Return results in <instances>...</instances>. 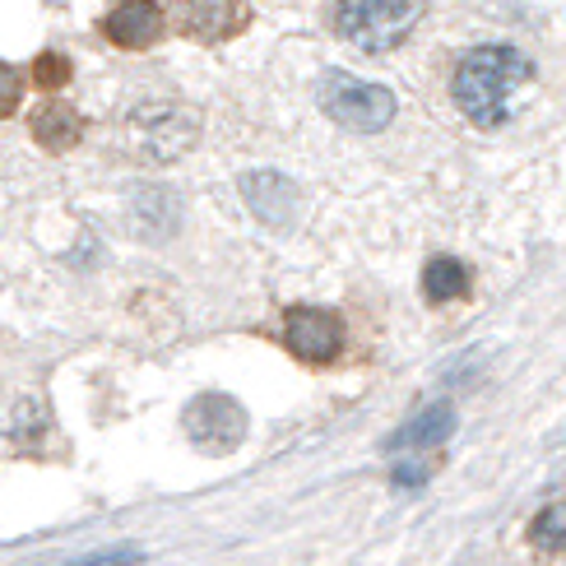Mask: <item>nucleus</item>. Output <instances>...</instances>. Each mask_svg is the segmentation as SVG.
Wrapping results in <instances>:
<instances>
[{
    "instance_id": "nucleus-12",
    "label": "nucleus",
    "mask_w": 566,
    "mask_h": 566,
    "mask_svg": "<svg viewBox=\"0 0 566 566\" xmlns=\"http://www.w3.org/2000/svg\"><path fill=\"white\" fill-rule=\"evenodd\" d=\"M469 293V270L455 261V255H437V261L422 270V297L446 306V302H455Z\"/></svg>"
},
{
    "instance_id": "nucleus-16",
    "label": "nucleus",
    "mask_w": 566,
    "mask_h": 566,
    "mask_svg": "<svg viewBox=\"0 0 566 566\" xmlns=\"http://www.w3.org/2000/svg\"><path fill=\"white\" fill-rule=\"evenodd\" d=\"M432 474V460H405V464H395V488H418V483H428Z\"/></svg>"
},
{
    "instance_id": "nucleus-6",
    "label": "nucleus",
    "mask_w": 566,
    "mask_h": 566,
    "mask_svg": "<svg viewBox=\"0 0 566 566\" xmlns=\"http://www.w3.org/2000/svg\"><path fill=\"white\" fill-rule=\"evenodd\" d=\"M186 432H191L200 451H232L247 432V413L228 395H200L186 409Z\"/></svg>"
},
{
    "instance_id": "nucleus-1",
    "label": "nucleus",
    "mask_w": 566,
    "mask_h": 566,
    "mask_svg": "<svg viewBox=\"0 0 566 566\" xmlns=\"http://www.w3.org/2000/svg\"><path fill=\"white\" fill-rule=\"evenodd\" d=\"M530 80H534V61L521 46L483 42L460 56L455 75H451V98L474 126L497 130L502 122H511L515 98H521V88Z\"/></svg>"
},
{
    "instance_id": "nucleus-5",
    "label": "nucleus",
    "mask_w": 566,
    "mask_h": 566,
    "mask_svg": "<svg viewBox=\"0 0 566 566\" xmlns=\"http://www.w3.org/2000/svg\"><path fill=\"white\" fill-rule=\"evenodd\" d=\"M283 339H289V348L297 353L302 363H335L339 348H344V325L339 316L321 312V306H293L289 316H283Z\"/></svg>"
},
{
    "instance_id": "nucleus-7",
    "label": "nucleus",
    "mask_w": 566,
    "mask_h": 566,
    "mask_svg": "<svg viewBox=\"0 0 566 566\" xmlns=\"http://www.w3.org/2000/svg\"><path fill=\"white\" fill-rule=\"evenodd\" d=\"M251 23V10L242 0H186L177 10V29L196 42H228Z\"/></svg>"
},
{
    "instance_id": "nucleus-15",
    "label": "nucleus",
    "mask_w": 566,
    "mask_h": 566,
    "mask_svg": "<svg viewBox=\"0 0 566 566\" xmlns=\"http://www.w3.org/2000/svg\"><path fill=\"white\" fill-rule=\"evenodd\" d=\"M33 80H38L42 88H61V84L70 80V61H61V56H42V61L33 65Z\"/></svg>"
},
{
    "instance_id": "nucleus-2",
    "label": "nucleus",
    "mask_w": 566,
    "mask_h": 566,
    "mask_svg": "<svg viewBox=\"0 0 566 566\" xmlns=\"http://www.w3.org/2000/svg\"><path fill=\"white\" fill-rule=\"evenodd\" d=\"M422 19V0H335L329 23L335 33L367 56H386L405 42Z\"/></svg>"
},
{
    "instance_id": "nucleus-13",
    "label": "nucleus",
    "mask_w": 566,
    "mask_h": 566,
    "mask_svg": "<svg viewBox=\"0 0 566 566\" xmlns=\"http://www.w3.org/2000/svg\"><path fill=\"white\" fill-rule=\"evenodd\" d=\"M530 544L544 553V557H562L566 553V502H553L534 515L530 525Z\"/></svg>"
},
{
    "instance_id": "nucleus-10",
    "label": "nucleus",
    "mask_w": 566,
    "mask_h": 566,
    "mask_svg": "<svg viewBox=\"0 0 566 566\" xmlns=\"http://www.w3.org/2000/svg\"><path fill=\"white\" fill-rule=\"evenodd\" d=\"M247 205L255 209V219H265L270 228H283L293 219V186L283 181L279 172H255L242 181Z\"/></svg>"
},
{
    "instance_id": "nucleus-8",
    "label": "nucleus",
    "mask_w": 566,
    "mask_h": 566,
    "mask_svg": "<svg viewBox=\"0 0 566 566\" xmlns=\"http://www.w3.org/2000/svg\"><path fill=\"white\" fill-rule=\"evenodd\" d=\"M163 10L158 0H116V6L103 14V33L107 42H116L122 52H145L163 38Z\"/></svg>"
},
{
    "instance_id": "nucleus-17",
    "label": "nucleus",
    "mask_w": 566,
    "mask_h": 566,
    "mask_svg": "<svg viewBox=\"0 0 566 566\" xmlns=\"http://www.w3.org/2000/svg\"><path fill=\"white\" fill-rule=\"evenodd\" d=\"M130 562H139V548H112V553H93V557H84V562H70V566H130Z\"/></svg>"
},
{
    "instance_id": "nucleus-4",
    "label": "nucleus",
    "mask_w": 566,
    "mask_h": 566,
    "mask_svg": "<svg viewBox=\"0 0 566 566\" xmlns=\"http://www.w3.org/2000/svg\"><path fill=\"white\" fill-rule=\"evenodd\" d=\"M196 112L172 107V103H149L135 112V145L154 163H172L196 145Z\"/></svg>"
},
{
    "instance_id": "nucleus-3",
    "label": "nucleus",
    "mask_w": 566,
    "mask_h": 566,
    "mask_svg": "<svg viewBox=\"0 0 566 566\" xmlns=\"http://www.w3.org/2000/svg\"><path fill=\"white\" fill-rule=\"evenodd\" d=\"M316 98H321V112L329 122H339L344 130H358V135L386 130L399 112L395 93L386 84H367L358 75H348V70H329L316 88Z\"/></svg>"
},
{
    "instance_id": "nucleus-14",
    "label": "nucleus",
    "mask_w": 566,
    "mask_h": 566,
    "mask_svg": "<svg viewBox=\"0 0 566 566\" xmlns=\"http://www.w3.org/2000/svg\"><path fill=\"white\" fill-rule=\"evenodd\" d=\"M23 98V80H19V70L0 61V116H10Z\"/></svg>"
},
{
    "instance_id": "nucleus-9",
    "label": "nucleus",
    "mask_w": 566,
    "mask_h": 566,
    "mask_svg": "<svg viewBox=\"0 0 566 566\" xmlns=\"http://www.w3.org/2000/svg\"><path fill=\"white\" fill-rule=\"evenodd\" d=\"M455 432V409L451 405H432L422 409L413 422H405L386 446L390 451H437V446Z\"/></svg>"
},
{
    "instance_id": "nucleus-11",
    "label": "nucleus",
    "mask_w": 566,
    "mask_h": 566,
    "mask_svg": "<svg viewBox=\"0 0 566 566\" xmlns=\"http://www.w3.org/2000/svg\"><path fill=\"white\" fill-rule=\"evenodd\" d=\"M80 116L70 112L65 103H46L38 116H33V139L42 149H52V154H65L70 145H80Z\"/></svg>"
}]
</instances>
